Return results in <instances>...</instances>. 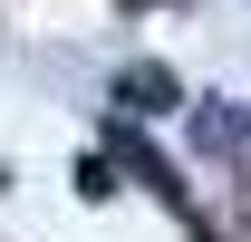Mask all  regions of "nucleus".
<instances>
[{
    "instance_id": "f257e3e1",
    "label": "nucleus",
    "mask_w": 251,
    "mask_h": 242,
    "mask_svg": "<svg viewBox=\"0 0 251 242\" xmlns=\"http://www.w3.org/2000/svg\"><path fill=\"white\" fill-rule=\"evenodd\" d=\"M126 97H135V117H164V107H174V78H164V68H126L116 78V107Z\"/></svg>"
},
{
    "instance_id": "f03ea898",
    "label": "nucleus",
    "mask_w": 251,
    "mask_h": 242,
    "mask_svg": "<svg viewBox=\"0 0 251 242\" xmlns=\"http://www.w3.org/2000/svg\"><path fill=\"white\" fill-rule=\"evenodd\" d=\"M193 126H203V146H222V155H242V146H251V117H232V107H213V117L193 107Z\"/></svg>"
}]
</instances>
